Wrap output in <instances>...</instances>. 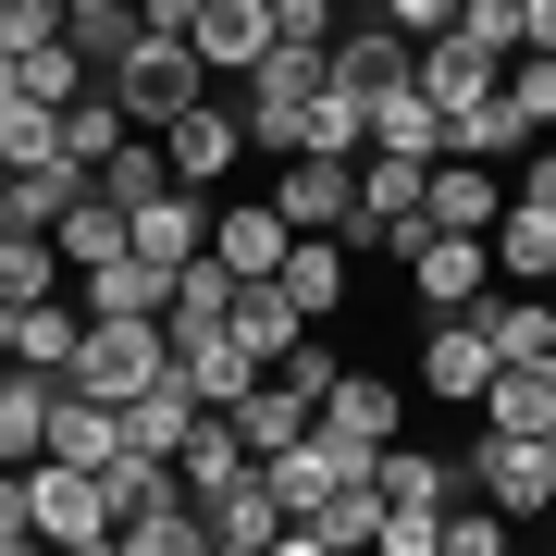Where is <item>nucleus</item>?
<instances>
[{
  "mask_svg": "<svg viewBox=\"0 0 556 556\" xmlns=\"http://www.w3.org/2000/svg\"><path fill=\"white\" fill-rule=\"evenodd\" d=\"M482 420H495V433H556V358H507V371L482 383Z\"/></svg>",
  "mask_w": 556,
  "mask_h": 556,
  "instance_id": "c85d7f7f",
  "label": "nucleus"
},
{
  "mask_svg": "<svg viewBox=\"0 0 556 556\" xmlns=\"http://www.w3.org/2000/svg\"><path fill=\"white\" fill-rule=\"evenodd\" d=\"M457 482H470L482 507H507V519H544L556 507V433H495V420H482V445L457 457Z\"/></svg>",
  "mask_w": 556,
  "mask_h": 556,
  "instance_id": "f03ea898",
  "label": "nucleus"
},
{
  "mask_svg": "<svg viewBox=\"0 0 556 556\" xmlns=\"http://www.w3.org/2000/svg\"><path fill=\"white\" fill-rule=\"evenodd\" d=\"M507 544V507H470V519H445V556H495Z\"/></svg>",
  "mask_w": 556,
  "mask_h": 556,
  "instance_id": "8fccbe9b",
  "label": "nucleus"
},
{
  "mask_svg": "<svg viewBox=\"0 0 556 556\" xmlns=\"http://www.w3.org/2000/svg\"><path fill=\"white\" fill-rule=\"evenodd\" d=\"M445 38H470L482 62H519V50H532V38H519V0H457V25H445Z\"/></svg>",
  "mask_w": 556,
  "mask_h": 556,
  "instance_id": "58836bf2",
  "label": "nucleus"
},
{
  "mask_svg": "<svg viewBox=\"0 0 556 556\" xmlns=\"http://www.w3.org/2000/svg\"><path fill=\"white\" fill-rule=\"evenodd\" d=\"M161 161H174L186 186H223L248 161V112H223V100H199V112H174L161 124Z\"/></svg>",
  "mask_w": 556,
  "mask_h": 556,
  "instance_id": "9d476101",
  "label": "nucleus"
},
{
  "mask_svg": "<svg viewBox=\"0 0 556 556\" xmlns=\"http://www.w3.org/2000/svg\"><path fill=\"white\" fill-rule=\"evenodd\" d=\"M25 87H38V100H75V87H100V62L75 38H50V50H25Z\"/></svg>",
  "mask_w": 556,
  "mask_h": 556,
  "instance_id": "c03bdc74",
  "label": "nucleus"
},
{
  "mask_svg": "<svg viewBox=\"0 0 556 556\" xmlns=\"http://www.w3.org/2000/svg\"><path fill=\"white\" fill-rule=\"evenodd\" d=\"M396 420H408V396H396L383 371H334V396H321V433H334V445L383 457V445H396Z\"/></svg>",
  "mask_w": 556,
  "mask_h": 556,
  "instance_id": "4468645a",
  "label": "nucleus"
},
{
  "mask_svg": "<svg viewBox=\"0 0 556 556\" xmlns=\"http://www.w3.org/2000/svg\"><path fill=\"white\" fill-rule=\"evenodd\" d=\"M0 383H13V358H0Z\"/></svg>",
  "mask_w": 556,
  "mask_h": 556,
  "instance_id": "5fc2aeb1",
  "label": "nucleus"
},
{
  "mask_svg": "<svg viewBox=\"0 0 556 556\" xmlns=\"http://www.w3.org/2000/svg\"><path fill=\"white\" fill-rule=\"evenodd\" d=\"M371 149H408V161H445V149H457V124L433 112V87L408 75V87H383V100H371Z\"/></svg>",
  "mask_w": 556,
  "mask_h": 556,
  "instance_id": "393cba45",
  "label": "nucleus"
},
{
  "mask_svg": "<svg viewBox=\"0 0 556 556\" xmlns=\"http://www.w3.org/2000/svg\"><path fill=\"white\" fill-rule=\"evenodd\" d=\"M174 470H186V495H223L236 470H260V445L236 433V408H199V433L174 445Z\"/></svg>",
  "mask_w": 556,
  "mask_h": 556,
  "instance_id": "cd10ccee",
  "label": "nucleus"
},
{
  "mask_svg": "<svg viewBox=\"0 0 556 556\" xmlns=\"http://www.w3.org/2000/svg\"><path fill=\"white\" fill-rule=\"evenodd\" d=\"M199 519H211L223 556H273V544H285V495H273L260 470H236L223 495H199Z\"/></svg>",
  "mask_w": 556,
  "mask_h": 556,
  "instance_id": "2eb2a0df",
  "label": "nucleus"
},
{
  "mask_svg": "<svg viewBox=\"0 0 556 556\" xmlns=\"http://www.w3.org/2000/svg\"><path fill=\"white\" fill-rule=\"evenodd\" d=\"M137 248L161 260V273H186V260H199V248H211V199H199V186H186V174H174V186H161V199L137 211Z\"/></svg>",
  "mask_w": 556,
  "mask_h": 556,
  "instance_id": "5701e85b",
  "label": "nucleus"
},
{
  "mask_svg": "<svg viewBox=\"0 0 556 556\" xmlns=\"http://www.w3.org/2000/svg\"><path fill=\"white\" fill-rule=\"evenodd\" d=\"M470 309H482V334H495V358H556V298L519 285V298H470Z\"/></svg>",
  "mask_w": 556,
  "mask_h": 556,
  "instance_id": "f704fd0d",
  "label": "nucleus"
},
{
  "mask_svg": "<svg viewBox=\"0 0 556 556\" xmlns=\"http://www.w3.org/2000/svg\"><path fill=\"white\" fill-rule=\"evenodd\" d=\"M285 248H298V223H285L273 199H248V211H211V260L236 285H260V273H285Z\"/></svg>",
  "mask_w": 556,
  "mask_h": 556,
  "instance_id": "f3484780",
  "label": "nucleus"
},
{
  "mask_svg": "<svg viewBox=\"0 0 556 556\" xmlns=\"http://www.w3.org/2000/svg\"><path fill=\"white\" fill-rule=\"evenodd\" d=\"M507 199H532V211H556V137H544L532 161H519V186H507Z\"/></svg>",
  "mask_w": 556,
  "mask_h": 556,
  "instance_id": "603ef678",
  "label": "nucleus"
},
{
  "mask_svg": "<svg viewBox=\"0 0 556 556\" xmlns=\"http://www.w3.org/2000/svg\"><path fill=\"white\" fill-rule=\"evenodd\" d=\"M199 408H211L199 383H186V371H161L149 396H124V445H137V457H174L186 433H199Z\"/></svg>",
  "mask_w": 556,
  "mask_h": 556,
  "instance_id": "4be33fe9",
  "label": "nucleus"
},
{
  "mask_svg": "<svg viewBox=\"0 0 556 556\" xmlns=\"http://www.w3.org/2000/svg\"><path fill=\"white\" fill-rule=\"evenodd\" d=\"M223 321H236V334L260 346V371H273V358H285V346H298V334H309V309H298V298H285V285H273V273H260V285H236V309H223Z\"/></svg>",
  "mask_w": 556,
  "mask_h": 556,
  "instance_id": "473e14b6",
  "label": "nucleus"
},
{
  "mask_svg": "<svg viewBox=\"0 0 556 556\" xmlns=\"http://www.w3.org/2000/svg\"><path fill=\"white\" fill-rule=\"evenodd\" d=\"M457 149H470V161H507V149H532V124L507 112V87H495L482 112H457Z\"/></svg>",
  "mask_w": 556,
  "mask_h": 556,
  "instance_id": "a19ab883",
  "label": "nucleus"
},
{
  "mask_svg": "<svg viewBox=\"0 0 556 556\" xmlns=\"http://www.w3.org/2000/svg\"><path fill=\"white\" fill-rule=\"evenodd\" d=\"M358 470H371V457H358V445H334V433H321V420H309V433L285 445V457H260V482H273V495H285V519H309V507L334 495V482H358Z\"/></svg>",
  "mask_w": 556,
  "mask_h": 556,
  "instance_id": "6e6552de",
  "label": "nucleus"
},
{
  "mask_svg": "<svg viewBox=\"0 0 556 556\" xmlns=\"http://www.w3.org/2000/svg\"><path fill=\"white\" fill-rule=\"evenodd\" d=\"M124 137H137V112L112 100V75H100V87H75V100H62V161H87V174H100V161H112Z\"/></svg>",
  "mask_w": 556,
  "mask_h": 556,
  "instance_id": "7c9ffc66",
  "label": "nucleus"
},
{
  "mask_svg": "<svg viewBox=\"0 0 556 556\" xmlns=\"http://www.w3.org/2000/svg\"><path fill=\"white\" fill-rule=\"evenodd\" d=\"M371 532H383V482L358 470V482H334L309 519H285V556H358Z\"/></svg>",
  "mask_w": 556,
  "mask_h": 556,
  "instance_id": "9b49d317",
  "label": "nucleus"
},
{
  "mask_svg": "<svg viewBox=\"0 0 556 556\" xmlns=\"http://www.w3.org/2000/svg\"><path fill=\"white\" fill-rule=\"evenodd\" d=\"M50 38H75V13H62V0H0V50H50Z\"/></svg>",
  "mask_w": 556,
  "mask_h": 556,
  "instance_id": "37998d69",
  "label": "nucleus"
},
{
  "mask_svg": "<svg viewBox=\"0 0 556 556\" xmlns=\"http://www.w3.org/2000/svg\"><path fill=\"white\" fill-rule=\"evenodd\" d=\"M507 112L532 124V137H556V50H519L507 62Z\"/></svg>",
  "mask_w": 556,
  "mask_h": 556,
  "instance_id": "ea45409f",
  "label": "nucleus"
},
{
  "mask_svg": "<svg viewBox=\"0 0 556 556\" xmlns=\"http://www.w3.org/2000/svg\"><path fill=\"white\" fill-rule=\"evenodd\" d=\"M50 457H75V470H112V457H124V408H112V396H87V383H62V408H50Z\"/></svg>",
  "mask_w": 556,
  "mask_h": 556,
  "instance_id": "b1692460",
  "label": "nucleus"
},
{
  "mask_svg": "<svg viewBox=\"0 0 556 556\" xmlns=\"http://www.w3.org/2000/svg\"><path fill=\"white\" fill-rule=\"evenodd\" d=\"M50 248H62V273H100V260H124V248H137V211H124L112 186H87V199L50 223Z\"/></svg>",
  "mask_w": 556,
  "mask_h": 556,
  "instance_id": "6ab92c4d",
  "label": "nucleus"
},
{
  "mask_svg": "<svg viewBox=\"0 0 556 556\" xmlns=\"http://www.w3.org/2000/svg\"><path fill=\"white\" fill-rule=\"evenodd\" d=\"M87 186H100V174H87V161H13V186H0V211H13L25 236H50V223L75 211Z\"/></svg>",
  "mask_w": 556,
  "mask_h": 556,
  "instance_id": "a878e982",
  "label": "nucleus"
},
{
  "mask_svg": "<svg viewBox=\"0 0 556 556\" xmlns=\"http://www.w3.org/2000/svg\"><path fill=\"white\" fill-rule=\"evenodd\" d=\"M75 285H87L100 321H174V273H161L149 248H124V260H100V273H75Z\"/></svg>",
  "mask_w": 556,
  "mask_h": 556,
  "instance_id": "a211bd4d",
  "label": "nucleus"
},
{
  "mask_svg": "<svg viewBox=\"0 0 556 556\" xmlns=\"http://www.w3.org/2000/svg\"><path fill=\"white\" fill-rule=\"evenodd\" d=\"M420 223H433V236H482V223H507V186H495V161L445 149V161H433V186H420Z\"/></svg>",
  "mask_w": 556,
  "mask_h": 556,
  "instance_id": "0eeeda50",
  "label": "nucleus"
},
{
  "mask_svg": "<svg viewBox=\"0 0 556 556\" xmlns=\"http://www.w3.org/2000/svg\"><path fill=\"white\" fill-rule=\"evenodd\" d=\"M273 38H298V50H334L346 25H334V0H273Z\"/></svg>",
  "mask_w": 556,
  "mask_h": 556,
  "instance_id": "49530a36",
  "label": "nucleus"
},
{
  "mask_svg": "<svg viewBox=\"0 0 556 556\" xmlns=\"http://www.w3.org/2000/svg\"><path fill=\"white\" fill-rule=\"evenodd\" d=\"M75 346H87V309H62V298H13L0 309V358L13 371H75Z\"/></svg>",
  "mask_w": 556,
  "mask_h": 556,
  "instance_id": "ddd939ff",
  "label": "nucleus"
},
{
  "mask_svg": "<svg viewBox=\"0 0 556 556\" xmlns=\"http://www.w3.org/2000/svg\"><path fill=\"white\" fill-rule=\"evenodd\" d=\"M223 309H236V273H223V260L199 248V260L174 273V321H223Z\"/></svg>",
  "mask_w": 556,
  "mask_h": 556,
  "instance_id": "79ce46f5",
  "label": "nucleus"
},
{
  "mask_svg": "<svg viewBox=\"0 0 556 556\" xmlns=\"http://www.w3.org/2000/svg\"><path fill=\"white\" fill-rule=\"evenodd\" d=\"M13 298H62V248L25 236V223L0 236V309H13Z\"/></svg>",
  "mask_w": 556,
  "mask_h": 556,
  "instance_id": "e433bc0d",
  "label": "nucleus"
},
{
  "mask_svg": "<svg viewBox=\"0 0 556 556\" xmlns=\"http://www.w3.org/2000/svg\"><path fill=\"white\" fill-rule=\"evenodd\" d=\"M100 75H112V100L137 112L149 137H161L174 112H199V100H211V62H199V38H161V25H137V38L100 62Z\"/></svg>",
  "mask_w": 556,
  "mask_h": 556,
  "instance_id": "f257e3e1",
  "label": "nucleus"
},
{
  "mask_svg": "<svg viewBox=\"0 0 556 556\" xmlns=\"http://www.w3.org/2000/svg\"><path fill=\"white\" fill-rule=\"evenodd\" d=\"M273 50V0H199V62L211 75H248Z\"/></svg>",
  "mask_w": 556,
  "mask_h": 556,
  "instance_id": "bb28decb",
  "label": "nucleus"
},
{
  "mask_svg": "<svg viewBox=\"0 0 556 556\" xmlns=\"http://www.w3.org/2000/svg\"><path fill=\"white\" fill-rule=\"evenodd\" d=\"M273 211L298 223V236H346V223H358V161L298 149V161H285V186H273Z\"/></svg>",
  "mask_w": 556,
  "mask_h": 556,
  "instance_id": "423d86ee",
  "label": "nucleus"
},
{
  "mask_svg": "<svg viewBox=\"0 0 556 556\" xmlns=\"http://www.w3.org/2000/svg\"><path fill=\"white\" fill-rule=\"evenodd\" d=\"M273 285H285V298H298L309 321H334V309H346V236H298Z\"/></svg>",
  "mask_w": 556,
  "mask_h": 556,
  "instance_id": "2f4dec72",
  "label": "nucleus"
},
{
  "mask_svg": "<svg viewBox=\"0 0 556 556\" xmlns=\"http://www.w3.org/2000/svg\"><path fill=\"white\" fill-rule=\"evenodd\" d=\"M161 371H174V321H100V309H87V346H75V371H62V383H87V396H149V383Z\"/></svg>",
  "mask_w": 556,
  "mask_h": 556,
  "instance_id": "7ed1b4c3",
  "label": "nucleus"
},
{
  "mask_svg": "<svg viewBox=\"0 0 556 556\" xmlns=\"http://www.w3.org/2000/svg\"><path fill=\"white\" fill-rule=\"evenodd\" d=\"M50 408H62V371H13L0 383V470H38L50 457Z\"/></svg>",
  "mask_w": 556,
  "mask_h": 556,
  "instance_id": "aec40b11",
  "label": "nucleus"
},
{
  "mask_svg": "<svg viewBox=\"0 0 556 556\" xmlns=\"http://www.w3.org/2000/svg\"><path fill=\"white\" fill-rule=\"evenodd\" d=\"M495 273H507V285H556V211L507 199V223H495Z\"/></svg>",
  "mask_w": 556,
  "mask_h": 556,
  "instance_id": "72a5a7b5",
  "label": "nucleus"
},
{
  "mask_svg": "<svg viewBox=\"0 0 556 556\" xmlns=\"http://www.w3.org/2000/svg\"><path fill=\"white\" fill-rule=\"evenodd\" d=\"M371 544H383V556H445V519H396V507H383Z\"/></svg>",
  "mask_w": 556,
  "mask_h": 556,
  "instance_id": "09e8293b",
  "label": "nucleus"
},
{
  "mask_svg": "<svg viewBox=\"0 0 556 556\" xmlns=\"http://www.w3.org/2000/svg\"><path fill=\"white\" fill-rule=\"evenodd\" d=\"M420 87H433V112L457 124V112H482V100L507 87V62H482L470 38H420Z\"/></svg>",
  "mask_w": 556,
  "mask_h": 556,
  "instance_id": "412c9836",
  "label": "nucleus"
},
{
  "mask_svg": "<svg viewBox=\"0 0 556 556\" xmlns=\"http://www.w3.org/2000/svg\"><path fill=\"white\" fill-rule=\"evenodd\" d=\"M519 38H532V50H556V0H519Z\"/></svg>",
  "mask_w": 556,
  "mask_h": 556,
  "instance_id": "864d4df0",
  "label": "nucleus"
},
{
  "mask_svg": "<svg viewBox=\"0 0 556 556\" xmlns=\"http://www.w3.org/2000/svg\"><path fill=\"white\" fill-rule=\"evenodd\" d=\"M371 482H383V507H396V519H445V507H457V470H445V457H420V445H383Z\"/></svg>",
  "mask_w": 556,
  "mask_h": 556,
  "instance_id": "c756f323",
  "label": "nucleus"
},
{
  "mask_svg": "<svg viewBox=\"0 0 556 556\" xmlns=\"http://www.w3.org/2000/svg\"><path fill=\"white\" fill-rule=\"evenodd\" d=\"M383 25H408V38H445V25H457V0H383Z\"/></svg>",
  "mask_w": 556,
  "mask_h": 556,
  "instance_id": "3c124183",
  "label": "nucleus"
},
{
  "mask_svg": "<svg viewBox=\"0 0 556 556\" xmlns=\"http://www.w3.org/2000/svg\"><path fill=\"white\" fill-rule=\"evenodd\" d=\"M507 358L482 334V309H433V334H420V383H433L445 408H482V383H495Z\"/></svg>",
  "mask_w": 556,
  "mask_h": 556,
  "instance_id": "39448f33",
  "label": "nucleus"
},
{
  "mask_svg": "<svg viewBox=\"0 0 556 556\" xmlns=\"http://www.w3.org/2000/svg\"><path fill=\"white\" fill-rule=\"evenodd\" d=\"M408 285H420V309H470L482 285H495V236H420Z\"/></svg>",
  "mask_w": 556,
  "mask_h": 556,
  "instance_id": "f8f14e48",
  "label": "nucleus"
},
{
  "mask_svg": "<svg viewBox=\"0 0 556 556\" xmlns=\"http://www.w3.org/2000/svg\"><path fill=\"white\" fill-rule=\"evenodd\" d=\"M309 420H321V408L298 396V383H248V396H236V433H248L260 457H285V445L309 433Z\"/></svg>",
  "mask_w": 556,
  "mask_h": 556,
  "instance_id": "c9c22d12",
  "label": "nucleus"
},
{
  "mask_svg": "<svg viewBox=\"0 0 556 556\" xmlns=\"http://www.w3.org/2000/svg\"><path fill=\"white\" fill-rule=\"evenodd\" d=\"M174 371H186V383H199V396H211V408H236V396H248V383H260V346L236 334V321H174Z\"/></svg>",
  "mask_w": 556,
  "mask_h": 556,
  "instance_id": "1a4fd4ad",
  "label": "nucleus"
},
{
  "mask_svg": "<svg viewBox=\"0 0 556 556\" xmlns=\"http://www.w3.org/2000/svg\"><path fill=\"white\" fill-rule=\"evenodd\" d=\"M420 186H433V161H408V149H358V223H346V236L408 260L420 236H433V223H420Z\"/></svg>",
  "mask_w": 556,
  "mask_h": 556,
  "instance_id": "20e7f679",
  "label": "nucleus"
},
{
  "mask_svg": "<svg viewBox=\"0 0 556 556\" xmlns=\"http://www.w3.org/2000/svg\"><path fill=\"white\" fill-rule=\"evenodd\" d=\"M0 161H62V100H38V87H25V100L0 112Z\"/></svg>",
  "mask_w": 556,
  "mask_h": 556,
  "instance_id": "4c0bfd02",
  "label": "nucleus"
},
{
  "mask_svg": "<svg viewBox=\"0 0 556 556\" xmlns=\"http://www.w3.org/2000/svg\"><path fill=\"white\" fill-rule=\"evenodd\" d=\"M13 544H38V482L0 470V556H13Z\"/></svg>",
  "mask_w": 556,
  "mask_h": 556,
  "instance_id": "de8ad7c7",
  "label": "nucleus"
},
{
  "mask_svg": "<svg viewBox=\"0 0 556 556\" xmlns=\"http://www.w3.org/2000/svg\"><path fill=\"white\" fill-rule=\"evenodd\" d=\"M334 371H346V358H334V346H321V334H298V346H285V358H273V383H298V396H309V408H321V396H334Z\"/></svg>",
  "mask_w": 556,
  "mask_h": 556,
  "instance_id": "a18cd8bd",
  "label": "nucleus"
},
{
  "mask_svg": "<svg viewBox=\"0 0 556 556\" xmlns=\"http://www.w3.org/2000/svg\"><path fill=\"white\" fill-rule=\"evenodd\" d=\"M408 75H420L408 25H346V38H334V87H346V100H383V87H408Z\"/></svg>",
  "mask_w": 556,
  "mask_h": 556,
  "instance_id": "dca6fc26",
  "label": "nucleus"
}]
</instances>
